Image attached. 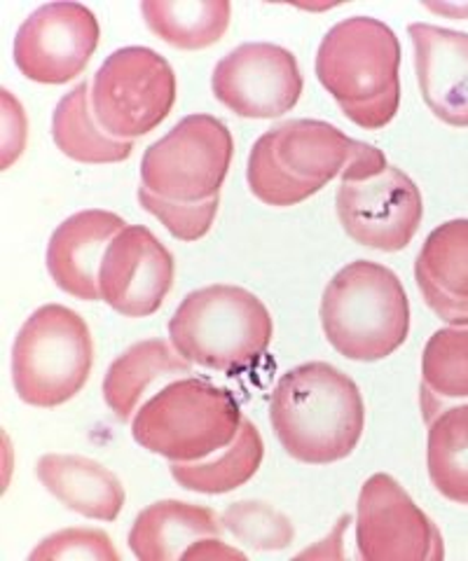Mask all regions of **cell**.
<instances>
[{
  "instance_id": "obj_2",
  "label": "cell",
  "mask_w": 468,
  "mask_h": 561,
  "mask_svg": "<svg viewBox=\"0 0 468 561\" xmlns=\"http://www.w3.org/2000/svg\"><path fill=\"white\" fill-rule=\"evenodd\" d=\"M401 43L373 16H350L326 33L317 78L342 113L363 129H383L401 103Z\"/></svg>"
},
{
  "instance_id": "obj_6",
  "label": "cell",
  "mask_w": 468,
  "mask_h": 561,
  "mask_svg": "<svg viewBox=\"0 0 468 561\" xmlns=\"http://www.w3.org/2000/svg\"><path fill=\"white\" fill-rule=\"evenodd\" d=\"M241 419L230 391L185 377L164 386L136 412L132 435L144 449L171 463H193L230 447Z\"/></svg>"
},
{
  "instance_id": "obj_5",
  "label": "cell",
  "mask_w": 468,
  "mask_h": 561,
  "mask_svg": "<svg viewBox=\"0 0 468 561\" xmlns=\"http://www.w3.org/2000/svg\"><path fill=\"white\" fill-rule=\"evenodd\" d=\"M358 140L319 119H288L260 136L249 154L247 181L267 206H296L338 175Z\"/></svg>"
},
{
  "instance_id": "obj_23",
  "label": "cell",
  "mask_w": 468,
  "mask_h": 561,
  "mask_svg": "<svg viewBox=\"0 0 468 561\" xmlns=\"http://www.w3.org/2000/svg\"><path fill=\"white\" fill-rule=\"evenodd\" d=\"M265 447L263 437L249 419H241L235 443L218 454L216 459L171 463V476L183 489L195 494H228V491L247 484L263 463Z\"/></svg>"
},
{
  "instance_id": "obj_20",
  "label": "cell",
  "mask_w": 468,
  "mask_h": 561,
  "mask_svg": "<svg viewBox=\"0 0 468 561\" xmlns=\"http://www.w3.org/2000/svg\"><path fill=\"white\" fill-rule=\"evenodd\" d=\"M179 375H193V363L185 360L173 344L164 340L138 342L109 367L103 398L119 421H129L150 386Z\"/></svg>"
},
{
  "instance_id": "obj_16",
  "label": "cell",
  "mask_w": 468,
  "mask_h": 561,
  "mask_svg": "<svg viewBox=\"0 0 468 561\" xmlns=\"http://www.w3.org/2000/svg\"><path fill=\"white\" fill-rule=\"evenodd\" d=\"M111 210L90 208L66 218L47 245V270L55 284L84 302L101 300L99 270L111 241L125 230Z\"/></svg>"
},
{
  "instance_id": "obj_26",
  "label": "cell",
  "mask_w": 468,
  "mask_h": 561,
  "mask_svg": "<svg viewBox=\"0 0 468 561\" xmlns=\"http://www.w3.org/2000/svg\"><path fill=\"white\" fill-rule=\"evenodd\" d=\"M220 524L241 546L255 552L286 550L293 538H296V529H293L290 519L263 501L232 503L222 513Z\"/></svg>"
},
{
  "instance_id": "obj_4",
  "label": "cell",
  "mask_w": 468,
  "mask_h": 561,
  "mask_svg": "<svg viewBox=\"0 0 468 561\" xmlns=\"http://www.w3.org/2000/svg\"><path fill=\"white\" fill-rule=\"evenodd\" d=\"M169 340L185 360L237 375L267 354L272 316L244 288L206 286L183 297L169 321Z\"/></svg>"
},
{
  "instance_id": "obj_10",
  "label": "cell",
  "mask_w": 468,
  "mask_h": 561,
  "mask_svg": "<svg viewBox=\"0 0 468 561\" xmlns=\"http://www.w3.org/2000/svg\"><path fill=\"white\" fill-rule=\"evenodd\" d=\"M356 542L361 559L366 561H433L445 557L436 524L385 472L361 486Z\"/></svg>"
},
{
  "instance_id": "obj_22",
  "label": "cell",
  "mask_w": 468,
  "mask_h": 561,
  "mask_svg": "<svg viewBox=\"0 0 468 561\" xmlns=\"http://www.w3.org/2000/svg\"><path fill=\"white\" fill-rule=\"evenodd\" d=\"M146 26L160 41L179 49H206L216 45L230 26L228 0H144Z\"/></svg>"
},
{
  "instance_id": "obj_17",
  "label": "cell",
  "mask_w": 468,
  "mask_h": 561,
  "mask_svg": "<svg viewBox=\"0 0 468 561\" xmlns=\"http://www.w3.org/2000/svg\"><path fill=\"white\" fill-rule=\"evenodd\" d=\"M414 278L431 311L449 325H468V220L433 230L414 262Z\"/></svg>"
},
{
  "instance_id": "obj_7",
  "label": "cell",
  "mask_w": 468,
  "mask_h": 561,
  "mask_svg": "<svg viewBox=\"0 0 468 561\" xmlns=\"http://www.w3.org/2000/svg\"><path fill=\"white\" fill-rule=\"evenodd\" d=\"M94 342L84 319L61 305L33 311L12 346L14 391L26 405L57 408L90 379Z\"/></svg>"
},
{
  "instance_id": "obj_19",
  "label": "cell",
  "mask_w": 468,
  "mask_h": 561,
  "mask_svg": "<svg viewBox=\"0 0 468 561\" xmlns=\"http://www.w3.org/2000/svg\"><path fill=\"white\" fill-rule=\"evenodd\" d=\"M222 524L212 507L160 501L136 517L129 550L141 561H176L204 538H218Z\"/></svg>"
},
{
  "instance_id": "obj_25",
  "label": "cell",
  "mask_w": 468,
  "mask_h": 561,
  "mask_svg": "<svg viewBox=\"0 0 468 561\" xmlns=\"http://www.w3.org/2000/svg\"><path fill=\"white\" fill-rule=\"evenodd\" d=\"M457 400H468V325L438 330L422 356L424 421Z\"/></svg>"
},
{
  "instance_id": "obj_28",
  "label": "cell",
  "mask_w": 468,
  "mask_h": 561,
  "mask_svg": "<svg viewBox=\"0 0 468 561\" xmlns=\"http://www.w3.org/2000/svg\"><path fill=\"white\" fill-rule=\"evenodd\" d=\"M119 561V552L111 538L99 529H64L47 536L41 546L28 554V561Z\"/></svg>"
},
{
  "instance_id": "obj_14",
  "label": "cell",
  "mask_w": 468,
  "mask_h": 561,
  "mask_svg": "<svg viewBox=\"0 0 468 561\" xmlns=\"http://www.w3.org/2000/svg\"><path fill=\"white\" fill-rule=\"evenodd\" d=\"M173 286V255L141 225L125 227L103 255L101 300L113 311L144 319L162 307Z\"/></svg>"
},
{
  "instance_id": "obj_21",
  "label": "cell",
  "mask_w": 468,
  "mask_h": 561,
  "mask_svg": "<svg viewBox=\"0 0 468 561\" xmlns=\"http://www.w3.org/2000/svg\"><path fill=\"white\" fill-rule=\"evenodd\" d=\"M52 138L66 157L82 164H117L134 152V140H119L99 125L90 82H80L59 101L52 115Z\"/></svg>"
},
{
  "instance_id": "obj_13",
  "label": "cell",
  "mask_w": 468,
  "mask_h": 561,
  "mask_svg": "<svg viewBox=\"0 0 468 561\" xmlns=\"http://www.w3.org/2000/svg\"><path fill=\"white\" fill-rule=\"evenodd\" d=\"M99 47L96 14L80 3H47L16 31L14 64L41 84L71 82Z\"/></svg>"
},
{
  "instance_id": "obj_3",
  "label": "cell",
  "mask_w": 468,
  "mask_h": 561,
  "mask_svg": "<svg viewBox=\"0 0 468 561\" xmlns=\"http://www.w3.org/2000/svg\"><path fill=\"white\" fill-rule=\"evenodd\" d=\"M321 328L344 358L375 363L391 356L410 332V302L401 278L370 260L350 262L323 290Z\"/></svg>"
},
{
  "instance_id": "obj_30",
  "label": "cell",
  "mask_w": 468,
  "mask_h": 561,
  "mask_svg": "<svg viewBox=\"0 0 468 561\" xmlns=\"http://www.w3.org/2000/svg\"><path fill=\"white\" fill-rule=\"evenodd\" d=\"M387 167L389 164H387V157H385L383 150L358 140L356 152L350 160V164L344 167L340 179H342V183L344 181H368V179H373V175H377L379 171H385Z\"/></svg>"
},
{
  "instance_id": "obj_15",
  "label": "cell",
  "mask_w": 468,
  "mask_h": 561,
  "mask_svg": "<svg viewBox=\"0 0 468 561\" xmlns=\"http://www.w3.org/2000/svg\"><path fill=\"white\" fill-rule=\"evenodd\" d=\"M414 68L429 111L449 127H468V33L410 24Z\"/></svg>"
},
{
  "instance_id": "obj_12",
  "label": "cell",
  "mask_w": 468,
  "mask_h": 561,
  "mask_svg": "<svg viewBox=\"0 0 468 561\" xmlns=\"http://www.w3.org/2000/svg\"><path fill=\"white\" fill-rule=\"evenodd\" d=\"M303 84L296 57L272 43L239 45L216 64L212 76L214 96L249 119H272L293 111Z\"/></svg>"
},
{
  "instance_id": "obj_9",
  "label": "cell",
  "mask_w": 468,
  "mask_h": 561,
  "mask_svg": "<svg viewBox=\"0 0 468 561\" xmlns=\"http://www.w3.org/2000/svg\"><path fill=\"white\" fill-rule=\"evenodd\" d=\"M176 101V76L169 61L148 47H123L94 76L92 105L99 125L119 140H134L160 127Z\"/></svg>"
},
{
  "instance_id": "obj_29",
  "label": "cell",
  "mask_w": 468,
  "mask_h": 561,
  "mask_svg": "<svg viewBox=\"0 0 468 561\" xmlns=\"http://www.w3.org/2000/svg\"><path fill=\"white\" fill-rule=\"evenodd\" d=\"M0 99H3V150L0 152H3V169H10L26 146V117L22 105L8 90L0 92Z\"/></svg>"
},
{
  "instance_id": "obj_1",
  "label": "cell",
  "mask_w": 468,
  "mask_h": 561,
  "mask_svg": "<svg viewBox=\"0 0 468 561\" xmlns=\"http://www.w3.org/2000/svg\"><path fill=\"white\" fill-rule=\"evenodd\" d=\"M270 421L293 459L328 466L356 449L366 408L352 377L328 363H305L276 381Z\"/></svg>"
},
{
  "instance_id": "obj_18",
  "label": "cell",
  "mask_w": 468,
  "mask_h": 561,
  "mask_svg": "<svg viewBox=\"0 0 468 561\" xmlns=\"http://www.w3.org/2000/svg\"><path fill=\"white\" fill-rule=\"evenodd\" d=\"M43 486L82 517L113 522L123 513L125 486L99 461L73 454H47L36 466Z\"/></svg>"
},
{
  "instance_id": "obj_31",
  "label": "cell",
  "mask_w": 468,
  "mask_h": 561,
  "mask_svg": "<svg viewBox=\"0 0 468 561\" xmlns=\"http://www.w3.org/2000/svg\"><path fill=\"white\" fill-rule=\"evenodd\" d=\"M185 559H247L244 552L225 548L218 538H204L187 550Z\"/></svg>"
},
{
  "instance_id": "obj_8",
  "label": "cell",
  "mask_w": 468,
  "mask_h": 561,
  "mask_svg": "<svg viewBox=\"0 0 468 561\" xmlns=\"http://www.w3.org/2000/svg\"><path fill=\"white\" fill-rule=\"evenodd\" d=\"M232 154V134L218 117H183L164 138L146 150L141 187L171 204H206L220 197Z\"/></svg>"
},
{
  "instance_id": "obj_27",
  "label": "cell",
  "mask_w": 468,
  "mask_h": 561,
  "mask_svg": "<svg viewBox=\"0 0 468 561\" xmlns=\"http://www.w3.org/2000/svg\"><path fill=\"white\" fill-rule=\"evenodd\" d=\"M138 202H141V206L148 210V214L158 218L176 239L199 241L212 230V225H214L216 214H218L220 197L206 202V204L187 206V204L164 202L160 197L150 195L148 190L138 187Z\"/></svg>"
},
{
  "instance_id": "obj_32",
  "label": "cell",
  "mask_w": 468,
  "mask_h": 561,
  "mask_svg": "<svg viewBox=\"0 0 468 561\" xmlns=\"http://www.w3.org/2000/svg\"><path fill=\"white\" fill-rule=\"evenodd\" d=\"M346 524H350V517H342L340 524L333 529V534L328 536V540H323V546L311 548V550L298 554L296 559H311V557H331V559H335V557H342L340 542H342V534H344V529H346Z\"/></svg>"
},
{
  "instance_id": "obj_11",
  "label": "cell",
  "mask_w": 468,
  "mask_h": 561,
  "mask_svg": "<svg viewBox=\"0 0 468 561\" xmlns=\"http://www.w3.org/2000/svg\"><path fill=\"white\" fill-rule=\"evenodd\" d=\"M338 218L356 243L396 253L422 225V192L408 173L387 167L368 181H344L335 197Z\"/></svg>"
},
{
  "instance_id": "obj_24",
  "label": "cell",
  "mask_w": 468,
  "mask_h": 561,
  "mask_svg": "<svg viewBox=\"0 0 468 561\" xmlns=\"http://www.w3.org/2000/svg\"><path fill=\"white\" fill-rule=\"evenodd\" d=\"M426 424L431 484L447 501L468 505V402L441 410Z\"/></svg>"
}]
</instances>
